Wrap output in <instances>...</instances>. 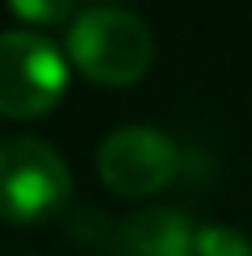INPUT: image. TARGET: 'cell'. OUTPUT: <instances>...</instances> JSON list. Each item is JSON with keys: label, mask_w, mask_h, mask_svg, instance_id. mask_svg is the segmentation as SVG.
<instances>
[{"label": "cell", "mask_w": 252, "mask_h": 256, "mask_svg": "<svg viewBox=\"0 0 252 256\" xmlns=\"http://www.w3.org/2000/svg\"><path fill=\"white\" fill-rule=\"evenodd\" d=\"M72 63L97 84H134L152 68V30L126 8H84L68 34Z\"/></svg>", "instance_id": "obj_1"}, {"label": "cell", "mask_w": 252, "mask_h": 256, "mask_svg": "<svg viewBox=\"0 0 252 256\" xmlns=\"http://www.w3.org/2000/svg\"><path fill=\"white\" fill-rule=\"evenodd\" d=\"M68 164L38 138H8L0 147V206L13 222H38L68 202Z\"/></svg>", "instance_id": "obj_2"}, {"label": "cell", "mask_w": 252, "mask_h": 256, "mask_svg": "<svg viewBox=\"0 0 252 256\" xmlns=\"http://www.w3.org/2000/svg\"><path fill=\"white\" fill-rule=\"evenodd\" d=\"M68 68L46 38L8 30L0 38V110L8 118H38L63 97Z\"/></svg>", "instance_id": "obj_3"}, {"label": "cell", "mask_w": 252, "mask_h": 256, "mask_svg": "<svg viewBox=\"0 0 252 256\" xmlns=\"http://www.w3.org/2000/svg\"><path fill=\"white\" fill-rule=\"evenodd\" d=\"M181 168V152L156 126H122L97 147V172L122 198H147L164 189Z\"/></svg>", "instance_id": "obj_4"}, {"label": "cell", "mask_w": 252, "mask_h": 256, "mask_svg": "<svg viewBox=\"0 0 252 256\" xmlns=\"http://www.w3.org/2000/svg\"><path fill=\"white\" fill-rule=\"evenodd\" d=\"M198 231L189 227L181 210L147 206L134 218H126L110 240V256H194Z\"/></svg>", "instance_id": "obj_5"}, {"label": "cell", "mask_w": 252, "mask_h": 256, "mask_svg": "<svg viewBox=\"0 0 252 256\" xmlns=\"http://www.w3.org/2000/svg\"><path fill=\"white\" fill-rule=\"evenodd\" d=\"M198 256H252V244L231 227H202L198 231Z\"/></svg>", "instance_id": "obj_6"}, {"label": "cell", "mask_w": 252, "mask_h": 256, "mask_svg": "<svg viewBox=\"0 0 252 256\" xmlns=\"http://www.w3.org/2000/svg\"><path fill=\"white\" fill-rule=\"evenodd\" d=\"M8 4H13V13L26 17V21H63L76 0H8Z\"/></svg>", "instance_id": "obj_7"}]
</instances>
